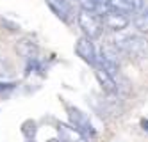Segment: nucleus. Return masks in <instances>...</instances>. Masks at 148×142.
Returning a JSON list of instances; mask_svg holds the SVG:
<instances>
[{"instance_id":"nucleus-9","label":"nucleus","mask_w":148,"mask_h":142,"mask_svg":"<svg viewBox=\"0 0 148 142\" xmlns=\"http://www.w3.org/2000/svg\"><path fill=\"white\" fill-rule=\"evenodd\" d=\"M16 53L25 60H36L38 57V45L32 39H20L16 43Z\"/></svg>"},{"instance_id":"nucleus-4","label":"nucleus","mask_w":148,"mask_h":142,"mask_svg":"<svg viewBox=\"0 0 148 142\" xmlns=\"http://www.w3.org/2000/svg\"><path fill=\"white\" fill-rule=\"evenodd\" d=\"M75 52L84 62L89 64V66H97V52H95V46H93L91 39H88L86 36L79 37L77 43H75Z\"/></svg>"},{"instance_id":"nucleus-13","label":"nucleus","mask_w":148,"mask_h":142,"mask_svg":"<svg viewBox=\"0 0 148 142\" xmlns=\"http://www.w3.org/2000/svg\"><path fill=\"white\" fill-rule=\"evenodd\" d=\"M141 124H143V128H145L146 132H148V121H146V119H143V121H141Z\"/></svg>"},{"instance_id":"nucleus-2","label":"nucleus","mask_w":148,"mask_h":142,"mask_svg":"<svg viewBox=\"0 0 148 142\" xmlns=\"http://www.w3.org/2000/svg\"><path fill=\"white\" fill-rule=\"evenodd\" d=\"M77 21H79L80 30L84 32V36L88 39H97V37L102 36L103 23H102V16H98L97 13L82 9L79 13V16H77Z\"/></svg>"},{"instance_id":"nucleus-1","label":"nucleus","mask_w":148,"mask_h":142,"mask_svg":"<svg viewBox=\"0 0 148 142\" xmlns=\"http://www.w3.org/2000/svg\"><path fill=\"white\" fill-rule=\"evenodd\" d=\"M114 45L118 50L132 60L148 59V39L139 34H120L116 36Z\"/></svg>"},{"instance_id":"nucleus-3","label":"nucleus","mask_w":148,"mask_h":142,"mask_svg":"<svg viewBox=\"0 0 148 142\" xmlns=\"http://www.w3.org/2000/svg\"><path fill=\"white\" fill-rule=\"evenodd\" d=\"M68 117H70V121H71V126L73 128H77L80 133L84 135H95V128L89 121V117L80 112L79 108L75 107H68Z\"/></svg>"},{"instance_id":"nucleus-12","label":"nucleus","mask_w":148,"mask_h":142,"mask_svg":"<svg viewBox=\"0 0 148 142\" xmlns=\"http://www.w3.org/2000/svg\"><path fill=\"white\" fill-rule=\"evenodd\" d=\"M13 84H0V91H7V89H13Z\"/></svg>"},{"instance_id":"nucleus-11","label":"nucleus","mask_w":148,"mask_h":142,"mask_svg":"<svg viewBox=\"0 0 148 142\" xmlns=\"http://www.w3.org/2000/svg\"><path fill=\"white\" fill-rule=\"evenodd\" d=\"M79 2V5L84 9V11H97V7H98V0H77Z\"/></svg>"},{"instance_id":"nucleus-8","label":"nucleus","mask_w":148,"mask_h":142,"mask_svg":"<svg viewBox=\"0 0 148 142\" xmlns=\"http://www.w3.org/2000/svg\"><path fill=\"white\" fill-rule=\"evenodd\" d=\"M95 76H97L98 84L102 85L103 92H107V94H116V92L120 91V87H118V84H116L114 76L109 75L105 69H102V68H98V66H95Z\"/></svg>"},{"instance_id":"nucleus-7","label":"nucleus","mask_w":148,"mask_h":142,"mask_svg":"<svg viewBox=\"0 0 148 142\" xmlns=\"http://www.w3.org/2000/svg\"><path fill=\"white\" fill-rule=\"evenodd\" d=\"M57 133H59L61 142H88V137L84 133H80L77 128L64 124V123L57 124Z\"/></svg>"},{"instance_id":"nucleus-5","label":"nucleus","mask_w":148,"mask_h":142,"mask_svg":"<svg viewBox=\"0 0 148 142\" xmlns=\"http://www.w3.org/2000/svg\"><path fill=\"white\" fill-rule=\"evenodd\" d=\"M102 23L107 27V29H111L112 32H121V30H125L127 27H129L130 20L127 18L125 14H121V13H116V11H107V13L102 16Z\"/></svg>"},{"instance_id":"nucleus-10","label":"nucleus","mask_w":148,"mask_h":142,"mask_svg":"<svg viewBox=\"0 0 148 142\" xmlns=\"http://www.w3.org/2000/svg\"><path fill=\"white\" fill-rule=\"evenodd\" d=\"M109 7L111 11H116V13H121V14H130L134 13L132 5L129 4V0H109Z\"/></svg>"},{"instance_id":"nucleus-6","label":"nucleus","mask_w":148,"mask_h":142,"mask_svg":"<svg viewBox=\"0 0 148 142\" xmlns=\"http://www.w3.org/2000/svg\"><path fill=\"white\" fill-rule=\"evenodd\" d=\"M47 5L50 7V11L54 13L61 21L70 23L73 18V9L70 5L68 0H47Z\"/></svg>"}]
</instances>
